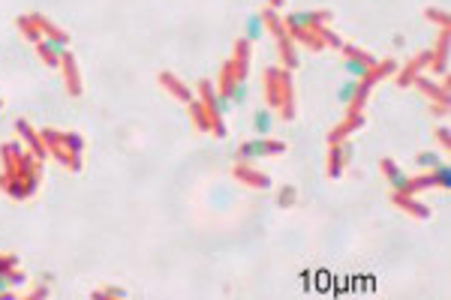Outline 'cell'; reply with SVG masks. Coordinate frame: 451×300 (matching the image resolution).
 <instances>
[{"instance_id": "6da1fadb", "label": "cell", "mask_w": 451, "mask_h": 300, "mask_svg": "<svg viewBox=\"0 0 451 300\" xmlns=\"http://www.w3.org/2000/svg\"><path fill=\"white\" fill-rule=\"evenodd\" d=\"M262 94H265L268 108H274L283 120L295 118V85H292V72L283 66H271L262 75Z\"/></svg>"}, {"instance_id": "7a4b0ae2", "label": "cell", "mask_w": 451, "mask_h": 300, "mask_svg": "<svg viewBox=\"0 0 451 300\" xmlns=\"http://www.w3.org/2000/svg\"><path fill=\"white\" fill-rule=\"evenodd\" d=\"M262 21H265V30L274 36V43H277V54H280V63H283V69H295L298 66V52H295V39L289 36V30H286V24H283V15H277V10H262Z\"/></svg>"}, {"instance_id": "3957f363", "label": "cell", "mask_w": 451, "mask_h": 300, "mask_svg": "<svg viewBox=\"0 0 451 300\" xmlns=\"http://www.w3.org/2000/svg\"><path fill=\"white\" fill-rule=\"evenodd\" d=\"M39 136H43V144H45V150L48 153L54 156L57 162L63 165V169H70V171H81V160L76 153H72L70 150V144H67V132H61V129H43L39 132Z\"/></svg>"}, {"instance_id": "277c9868", "label": "cell", "mask_w": 451, "mask_h": 300, "mask_svg": "<svg viewBox=\"0 0 451 300\" xmlns=\"http://www.w3.org/2000/svg\"><path fill=\"white\" fill-rule=\"evenodd\" d=\"M286 141H274V138H256V141H244L238 144L235 150V160L238 162H253V160H262V156H277V153H286Z\"/></svg>"}, {"instance_id": "5b68a950", "label": "cell", "mask_w": 451, "mask_h": 300, "mask_svg": "<svg viewBox=\"0 0 451 300\" xmlns=\"http://www.w3.org/2000/svg\"><path fill=\"white\" fill-rule=\"evenodd\" d=\"M199 103L208 108L211 114V132L217 138H226V123H223V114H220V103H217V87L211 78H202L199 81Z\"/></svg>"}, {"instance_id": "8992f818", "label": "cell", "mask_w": 451, "mask_h": 300, "mask_svg": "<svg viewBox=\"0 0 451 300\" xmlns=\"http://www.w3.org/2000/svg\"><path fill=\"white\" fill-rule=\"evenodd\" d=\"M331 19H334L331 10H298V12L283 15V24H286V30H295V28H322V24H331Z\"/></svg>"}, {"instance_id": "52a82bcc", "label": "cell", "mask_w": 451, "mask_h": 300, "mask_svg": "<svg viewBox=\"0 0 451 300\" xmlns=\"http://www.w3.org/2000/svg\"><path fill=\"white\" fill-rule=\"evenodd\" d=\"M428 61H430V48H428V52H421V54H412L403 66H397V72H395L397 87H400V90L412 87V81H415L424 69H428Z\"/></svg>"}, {"instance_id": "ba28073f", "label": "cell", "mask_w": 451, "mask_h": 300, "mask_svg": "<svg viewBox=\"0 0 451 300\" xmlns=\"http://www.w3.org/2000/svg\"><path fill=\"white\" fill-rule=\"evenodd\" d=\"M448 43H451L448 28H442V30H439V36H437V45L430 48V61H428V69H424V72L448 75Z\"/></svg>"}, {"instance_id": "9c48e42d", "label": "cell", "mask_w": 451, "mask_h": 300, "mask_svg": "<svg viewBox=\"0 0 451 300\" xmlns=\"http://www.w3.org/2000/svg\"><path fill=\"white\" fill-rule=\"evenodd\" d=\"M61 72H63V85H67V94L72 96V99H78L81 96V75H78V61H76V54L70 52H63V57H61Z\"/></svg>"}, {"instance_id": "30bf717a", "label": "cell", "mask_w": 451, "mask_h": 300, "mask_svg": "<svg viewBox=\"0 0 451 300\" xmlns=\"http://www.w3.org/2000/svg\"><path fill=\"white\" fill-rule=\"evenodd\" d=\"M361 127H364V111H349V108H346V118L337 120V127L328 132L325 141H328V144H340V141H346L352 132L361 129Z\"/></svg>"}, {"instance_id": "8fae6325", "label": "cell", "mask_w": 451, "mask_h": 300, "mask_svg": "<svg viewBox=\"0 0 451 300\" xmlns=\"http://www.w3.org/2000/svg\"><path fill=\"white\" fill-rule=\"evenodd\" d=\"M412 87H418V90H421V94L424 96H428L430 99V103H448V75H442V81H439V85H437V81H433V78H428V75H418V78L412 81Z\"/></svg>"}, {"instance_id": "7c38bea8", "label": "cell", "mask_w": 451, "mask_h": 300, "mask_svg": "<svg viewBox=\"0 0 451 300\" xmlns=\"http://www.w3.org/2000/svg\"><path fill=\"white\" fill-rule=\"evenodd\" d=\"M379 171H382V178L388 180V186H391V193H406V186H409V174L400 169V165L395 160H388V156H382L379 160Z\"/></svg>"}, {"instance_id": "4fadbf2b", "label": "cell", "mask_w": 451, "mask_h": 300, "mask_svg": "<svg viewBox=\"0 0 451 300\" xmlns=\"http://www.w3.org/2000/svg\"><path fill=\"white\" fill-rule=\"evenodd\" d=\"M157 81H160V87H162V90H166V94H169V96H175V99H178V103H184V105H187V103H193V90H190V87H187V85H184V81H180V78H178V75H175V72H169V69H162V72L157 75Z\"/></svg>"}, {"instance_id": "5bb4252c", "label": "cell", "mask_w": 451, "mask_h": 300, "mask_svg": "<svg viewBox=\"0 0 451 300\" xmlns=\"http://www.w3.org/2000/svg\"><path fill=\"white\" fill-rule=\"evenodd\" d=\"M232 178L241 180L244 186H250V189H268V186H271V178H268V174H262L259 169H250L247 162H238L235 169H232Z\"/></svg>"}, {"instance_id": "9a60e30c", "label": "cell", "mask_w": 451, "mask_h": 300, "mask_svg": "<svg viewBox=\"0 0 451 300\" xmlns=\"http://www.w3.org/2000/svg\"><path fill=\"white\" fill-rule=\"evenodd\" d=\"M15 132H19V136L24 138V144L30 147V153H34L36 160H45L48 150H45V144H43V136H39V132H36L34 127H30V123L24 120V118L15 120Z\"/></svg>"}, {"instance_id": "2e32d148", "label": "cell", "mask_w": 451, "mask_h": 300, "mask_svg": "<svg viewBox=\"0 0 451 300\" xmlns=\"http://www.w3.org/2000/svg\"><path fill=\"white\" fill-rule=\"evenodd\" d=\"M391 204H395L397 211H403L406 216H415V219H430V207H428V204H421L415 195L395 193V195H391Z\"/></svg>"}, {"instance_id": "e0dca14e", "label": "cell", "mask_w": 451, "mask_h": 300, "mask_svg": "<svg viewBox=\"0 0 451 300\" xmlns=\"http://www.w3.org/2000/svg\"><path fill=\"white\" fill-rule=\"evenodd\" d=\"M229 61H232V66H235V78L247 81V75H250V43L244 36L235 39V52H232Z\"/></svg>"}, {"instance_id": "ac0fdd59", "label": "cell", "mask_w": 451, "mask_h": 300, "mask_svg": "<svg viewBox=\"0 0 451 300\" xmlns=\"http://www.w3.org/2000/svg\"><path fill=\"white\" fill-rule=\"evenodd\" d=\"M34 48H36L39 61H43L45 66L61 69V57H63V52H67V45H63V43H57V39H39Z\"/></svg>"}, {"instance_id": "d6986e66", "label": "cell", "mask_w": 451, "mask_h": 300, "mask_svg": "<svg viewBox=\"0 0 451 300\" xmlns=\"http://www.w3.org/2000/svg\"><path fill=\"white\" fill-rule=\"evenodd\" d=\"M395 72H397V61H395V57H385V61H376L370 69H367V75L361 78V85L373 90L382 78H388V75H395Z\"/></svg>"}, {"instance_id": "ffe728a7", "label": "cell", "mask_w": 451, "mask_h": 300, "mask_svg": "<svg viewBox=\"0 0 451 300\" xmlns=\"http://www.w3.org/2000/svg\"><path fill=\"white\" fill-rule=\"evenodd\" d=\"M217 94L220 96H226L229 103H232V96H235V87H238V78H235V66L232 61H226L223 66H220V78H217ZM235 108V105H232Z\"/></svg>"}, {"instance_id": "44dd1931", "label": "cell", "mask_w": 451, "mask_h": 300, "mask_svg": "<svg viewBox=\"0 0 451 300\" xmlns=\"http://www.w3.org/2000/svg\"><path fill=\"white\" fill-rule=\"evenodd\" d=\"M439 186V178L437 171H424V174H415L409 178V186H406V195H418V193H428V189H437Z\"/></svg>"}, {"instance_id": "7402d4cb", "label": "cell", "mask_w": 451, "mask_h": 300, "mask_svg": "<svg viewBox=\"0 0 451 300\" xmlns=\"http://www.w3.org/2000/svg\"><path fill=\"white\" fill-rule=\"evenodd\" d=\"M346 171V162H343V153H340V144H328V160H325V174L331 180L343 178Z\"/></svg>"}, {"instance_id": "603a6c76", "label": "cell", "mask_w": 451, "mask_h": 300, "mask_svg": "<svg viewBox=\"0 0 451 300\" xmlns=\"http://www.w3.org/2000/svg\"><path fill=\"white\" fill-rule=\"evenodd\" d=\"M34 15V21L39 24V33H43V39H57V43H63V45H70V36H67V30H61L57 24H52L45 19V15H39V12H30Z\"/></svg>"}, {"instance_id": "cb8c5ba5", "label": "cell", "mask_w": 451, "mask_h": 300, "mask_svg": "<svg viewBox=\"0 0 451 300\" xmlns=\"http://www.w3.org/2000/svg\"><path fill=\"white\" fill-rule=\"evenodd\" d=\"M187 111H190V120H193V127H196V129L211 132V114H208V108H204V105L199 103V99L187 103Z\"/></svg>"}, {"instance_id": "d4e9b609", "label": "cell", "mask_w": 451, "mask_h": 300, "mask_svg": "<svg viewBox=\"0 0 451 300\" xmlns=\"http://www.w3.org/2000/svg\"><path fill=\"white\" fill-rule=\"evenodd\" d=\"M262 36H265V21H262V12L247 15V24H244V39L253 45V43H259Z\"/></svg>"}, {"instance_id": "484cf974", "label": "cell", "mask_w": 451, "mask_h": 300, "mask_svg": "<svg viewBox=\"0 0 451 300\" xmlns=\"http://www.w3.org/2000/svg\"><path fill=\"white\" fill-rule=\"evenodd\" d=\"M15 28L21 30V36L28 39V43H39V39H43V33H39V24L34 21V15H19V19H15Z\"/></svg>"}, {"instance_id": "4316f807", "label": "cell", "mask_w": 451, "mask_h": 300, "mask_svg": "<svg viewBox=\"0 0 451 300\" xmlns=\"http://www.w3.org/2000/svg\"><path fill=\"white\" fill-rule=\"evenodd\" d=\"M271 127H274V114H271V108H259V111L253 114V129H256L259 136H268Z\"/></svg>"}, {"instance_id": "83f0119b", "label": "cell", "mask_w": 451, "mask_h": 300, "mask_svg": "<svg viewBox=\"0 0 451 300\" xmlns=\"http://www.w3.org/2000/svg\"><path fill=\"white\" fill-rule=\"evenodd\" d=\"M346 57H352V61H361V63H367V66H373L376 63V57L370 54V52H364V48H358V45H349V43H343V48H340Z\"/></svg>"}, {"instance_id": "f1b7e54d", "label": "cell", "mask_w": 451, "mask_h": 300, "mask_svg": "<svg viewBox=\"0 0 451 300\" xmlns=\"http://www.w3.org/2000/svg\"><path fill=\"white\" fill-rule=\"evenodd\" d=\"M124 300L127 297V288H118V286H105V288H96L90 291V300Z\"/></svg>"}, {"instance_id": "f546056e", "label": "cell", "mask_w": 451, "mask_h": 300, "mask_svg": "<svg viewBox=\"0 0 451 300\" xmlns=\"http://www.w3.org/2000/svg\"><path fill=\"white\" fill-rule=\"evenodd\" d=\"M442 162V156L437 153V150H421V153L415 156V165L418 169H424V171H430V169H437V165Z\"/></svg>"}, {"instance_id": "4dcf8cb0", "label": "cell", "mask_w": 451, "mask_h": 300, "mask_svg": "<svg viewBox=\"0 0 451 300\" xmlns=\"http://www.w3.org/2000/svg\"><path fill=\"white\" fill-rule=\"evenodd\" d=\"M424 19L433 21L439 30H442V28H448V24H451V15H448L445 10H437V6H428V10H424Z\"/></svg>"}, {"instance_id": "1f68e13d", "label": "cell", "mask_w": 451, "mask_h": 300, "mask_svg": "<svg viewBox=\"0 0 451 300\" xmlns=\"http://www.w3.org/2000/svg\"><path fill=\"white\" fill-rule=\"evenodd\" d=\"M319 36H322V43H325V48H343V36H337V33H334L331 28H328V24H322V28H319Z\"/></svg>"}, {"instance_id": "d6a6232c", "label": "cell", "mask_w": 451, "mask_h": 300, "mask_svg": "<svg viewBox=\"0 0 451 300\" xmlns=\"http://www.w3.org/2000/svg\"><path fill=\"white\" fill-rule=\"evenodd\" d=\"M295 204H298V189H295V186H283L280 195H277V207H283V211H286V207H295Z\"/></svg>"}, {"instance_id": "836d02e7", "label": "cell", "mask_w": 451, "mask_h": 300, "mask_svg": "<svg viewBox=\"0 0 451 300\" xmlns=\"http://www.w3.org/2000/svg\"><path fill=\"white\" fill-rule=\"evenodd\" d=\"M343 69H346V72L352 75V78H364L370 66H367V63H361V61H352V57H346V63H343Z\"/></svg>"}, {"instance_id": "e575fe53", "label": "cell", "mask_w": 451, "mask_h": 300, "mask_svg": "<svg viewBox=\"0 0 451 300\" xmlns=\"http://www.w3.org/2000/svg\"><path fill=\"white\" fill-rule=\"evenodd\" d=\"M358 81H361V78H349L346 85H340V90H337V99H340L343 105H349V99L355 96V87H358Z\"/></svg>"}, {"instance_id": "d590c367", "label": "cell", "mask_w": 451, "mask_h": 300, "mask_svg": "<svg viewBox=\"0 0 451 300\" xmlns=\"http://www.w3.org/2000/svg\"><path fill=\"white\" fill-rule=\"evenodd\" d=\"M67 144L70 150L81 160V153H85V138H81V132H67Z\"/></svg>"}, {"instance_id": "8d00e7d4", "label": "cell", "mask_w": 451, "mask_h": 300, "mask_svg": "<svg viewBox=\"0 0 451 300\" xmlns=\"http://www.w3.org/2000/svg\"><path fill=\"white\" fill-rule=\"evenodd\" d=\"M433 171H437V178H439V189H451V165L439 162Z\"/></svg>"}, {"instance_id": "74e56055", "label": "cell", "mask_w": 451, "mask_h": 300, "mask_svg": "<svg viewBox=\"0 0 451 300\" xmlns=\"http://www.w3.org/2000/svg\"><path fill=\"white\" fill-rule=\"evenodd\" d=\"M433 136H437V141H439V147H442V150H451V132H448L445 123L433 127Z\"/></svg>"}, {"instance_id": "f35d334b", "label": "cell", "mask_w": 451, "mask_h": 300, "mask_svg": "<svg viewBox=\"0 0 451 300\" xmlns=\"http://www.w3.org/2000/svg\"><path fill=\"white\" fill-rule=\"evenodd\" d=\"M430 114L437 120H445L448 118V103H430Z\"/></svg>"}, {"instance_id": "ab89813d", "label": "cell", "mask_w": 451, "mask_h": 300, "mask_svg": "<svg viewBox=\"0 0 451 300\" xmlns=\"http://www.w3.org/2000/svg\"><path fill=\"white\" fill-rule=\"evenodd\" d=\"M12 268H19V255L3 253V255H0V270H12Z\"/></svg>"}, {"instance_id": "60d3db41", "label": "cell", "mask_w": 451, "mask_h": 300, "mask_svg": "<svg viewBox=\"0 0 451 300\" xmlns=\"http://www.w3.org/2000/svg\"><path fill=\"white\" fill-rule=\"evenodd\" d=\"M24 282H28V277H24L19 268H12V270H10V286H12V288H21Z\"/></svg>"}, {"instance_id": "b9f144b4", "label": "cell", "mask_w": 451, "mask_h": 300, "mask_svg": "<svg viewBox=\"0 0 451 300\" xmlns=\"http://www.w3.org/2000/svg\"><path fill=\"white\" fill-rule=\"evenodd\" d=\"M48 294H52V291H48V286H36V288H34V291H30V294H28V297H30V300H45Z\"/></svg>"}, {"instance_id": "7bdbcfd3", "label": "cell", "mask_w": 451, "mask_h": 300, "mask_svg": "<svg viewBox=\"0 0 451 300\" xmlns=\"http://www.w3.org/2000/svg\"><path fill=\"white\" fill-rule=\"evenodd\" d=\"M6 288H12L10 286V270H0V294H3Z\"/></svg>"}, {"instance_id": "ee69618b", "label": "cell", "mask_w": 451, "mask_h": 300, "mask_svg": "<svg viewBox=\"0 0 451 300\" xmlns=\"http://www.w3.org/2000/svg\"><path fill=\"white\" fill-rule=\"evenodd\" d=\"M283 3H286V0H268V6H271V10H280Z\"/></svg>"}, {"instance_id": "f6af8a7d", "label": "cell", "mask_w": 451, "mask_h": 300, "mask_svg": "<svg viewBox=\"0 0 451 300\" xmlns=\"http://www.w3.org/2000/svg\"><path fill=\"white\" fill-rule=\"evenodd\" d=\"M0 108H3V96H0Z\"/></svg>"}]
</instances>
